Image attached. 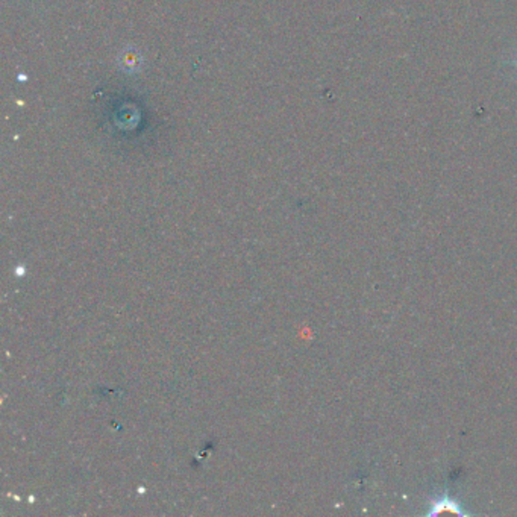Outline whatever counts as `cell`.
<instances>
[{
    "label": "cell",
    "instance_id": "6da1fadb",
    "mask_svg": "<svg viewBox=\"0 0 517 517\" xmlns=\"http://www.w3.org/2000/svg\"><path fill=\"white\" fill-rule=\"evenodd\" d=\"M146 64L145 55L141 54V50H138L134 46H126L120 50V54L117 56V66L121 70V72L134 76L143 72Z\"/></svg>",
    "mask_w": 517,
    "mask_h": 517
},
{
    "label": "cell",
    "instance_id": "7a4b0ae2",
    "mask_svg": "<svg viewBox=\"0 0 517 517\" xmlns=\"http://www.w3.org/2000/svg\"><path fill=\"white\" fill-rule=\"evenodd\" d=\"M442 513H452L463 517L469 516V511L464 509L457 498H454L449 493H442L432 498L428 504V510L425 513V516H439Z\"/></svg>",
    "mask_w": 517,
    "mask_h": 517
},
{
    "label": "cell",
    "instance_id": "3957f363",
    "mask_svg": "<svg viewBox=\"0 0 517 517\" xmlns=\"http://www.w3.org/2000/svg\"><path fill=\"white\" fill-rule=\"evenodd\" d=\"M516 68H517V58H516Z\"/></svg>",
    "mask_w": 517,
    "mask_h": 517
}]
</instances>
